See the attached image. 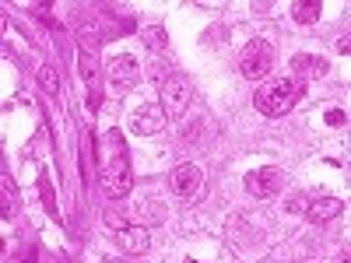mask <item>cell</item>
Listing matches in <instances>:
<instances>
[{
    "instance_id": "obj_15",
    "label": "cell",
    "mask_w": 351,
    "mask_h": 263,
    "mask_svg": "<svg viewBox=\"0 0 351 263\" xmlns=\"http://www.w3.org/2000/svg\"><path fill=\"white\" fill-rule=\"evenodd\" d=\"M14 211H18V193H14V186H11L8 175H0V214L14 218Z\"/></svg>"
},
{
    "instance_id": "obj_4",
    "label": "cell",
    "mask_w": 351,
    "mask_h": 263,
    "mask_svg": "<svg viewBox=\"0 0 351 263\" xmlns=\"http://www.w3.org/2000/svg\"><path fill=\"white\" fill-rule=\"evenodd\" d=\"M274 71V46L267 39H253L239 56V74L246 81H263Z\"/></svg>"
},
{
    "instance_id": "obj_13",
    "label": "cell",
    "mask_w": 351,
    "mask_h": 263,
    "mask_svg": "<svg viewBox=\"0 0 351 263\" xmlns=\"http://www.w3.org/2000/svg\"><path fill=\"white\" fill-rule=\"evenodd\" d=\"M319 11H324V4H316V0H295V4H291V18L299 25H316Z\"/></svg>"
},
{
    "instance_id": "obj_5",
    "label": "cell",
    "mask_w": 351,
    "mask_h": 263,
    "mask_svg": "<svg viewBox=\"0 0 351 263\" xmlns=\"http://www.w3.org/2000/svg\"><path fill=\"white\" fill-rule=\"evenodd\" d=\"M281 186H285V172L274 168V165H263V168H256V172L246 175V190H250L256 200H271V197H278Z\"/></svg>"
},
{
    "instance_id": "obj_3",
    "label": "cell",
    "mask_w": 351,
    "mask_h": 263,
    "mask_svg": "<svg viewBox=\"0 0 351 263\" xmlns=\"http://www.w3.org/2000/svg\"><path fill=\"white\" fill-rule=\"evenodd\" d=\"M102 190L120 200L134 190V172H130V162H127V151L123 155H106L102 158Z\"/></svg>"
},
{
    "instance_id": "obj_22",
    "label": "cell",
    "mask_w": 351,
    "mask_h": 263,
    "mask_svg": "<svg viewBox=\"0 0 351 263\" xmlns=\"http://www.w3.org/2000/svg\"><path fill=\"white\" fill-rule=\"evenodd\" d=\"M109 263H137L134 256H116V260H109Z\"/></svg>"
},
{
    "instance_id": "obj_9",
    "label": "cell",
    "mask_w": 351,
    "mask_h": 263,
    "mask_svg": "<svg viewBox=\"0 0 351 263\" xmlns=\"http://www.w3.org/2000/svg\"><path fill=\"white\" fill-rule=\"evenodd\" d=\"M106 74L112 77L116 88H123V92H130V88L141 84V64L134 60L130 53H120V56H112V64L106 67Z\"/></svg>"
},
{
    "instance_id": "obj_2",
    "label": "cell",
    "mask_w": 351,
    "mask_h": 263,
    "mask_svg": "<svg viewBox=\"0 0 351 263\" xmlns=\"http://www.w3.org/2000/svg\"><path fill=\"white\" fill-rule=\"evenodd\" d=\"M193 102V81L186 74H172L162 81V112L165 120H180Z\"/></svg>"
},
{
    "instance_id": "obj_19",
    "label": "cell",
    "mask_w": 351,
    "mask_h": 263,
    "mask_svg": "<svg viewBox=\"0 0 351 263\" xmlns=\"http://www.w3.org/2000/svg\"><path fill=\"white\" fill-rule=\"evenodd\" d=\"M200 134H204V127H200V120H193L186 130H183V140L190 144V140H200Z\"/></svg>"
},
{
    "instance_id": "obj_21",
    "label": "cell",
    "mask_w": 351,
    "mask_h": 263,
    "mask_svg": "<svg viewBox=\"0 0 351 263\" xmlns=\"http://www.w3.org/2000/svg\"><path fill=\"white\" fill-rule=\"evenodd\" d=\"M327 123L330 127H341L344 123V112H327Z\"/></svg>"
},
{
    "instance_id": "obj_18",
    "label": "cell",
    "mask_w": 351,
    "mask_h": 263,
    "mask_svg": "<svg viewBox=\"0 0 351 263\" xmlns=\"http://www.w3.org/2000/svg\"><path fill=\"white\" fill-rule=\"evenodd\" d=\"M152 74H155L158 81H165V77H172V71H165V60H162V56H155V60H152Z\"/></svg>"
},
{
    "instance_id": "obj_12",
    "label": "cell",
    "mask_w": 351,
    "mask_h": 263,
    "mask_svg": "<svg viewBox=\"0 0 351 263\" xmlns=\"http://www.w3.org/2000/svg\"><path fill=\"white\" fill-rule=\"evenodd\" d=\"M341 211H344V200H337V197H319V200H313L309 208H306V218H309V225H327V221H334Z\"/></svg>"
},
{
    "instance_id": "obj_20",
    "label": "cell",
    "mask_w": 351,
    "mask_h": 263,
    "mask_svg": "<svg viewBox=\"0 0 351 263\" xmlns=\"http://www.w3.org/2000/svg\"><path fill=\"white\" fill-rule=\"evenodd\" d=\"M43 197H46V208L56 211V208H53V190H49V179H46V175H43Z\"/></svg>"
},
{
    "instance_id": "obj_11",
    "label": "cell",
    "mask_w": 351,
    "mask_h": 263,
    "mask_svg": "<svg viewBox=\"0 0 351 263\" xmlns=\"http://www.w3.org/2000/svg\"><path fill=\"white\" fill-rule=\"evenodd\" d=\"M116 242H120V249L127 256H144L148 246H152V236H148V228H144V225H137V228L127 225L123 231H116Z\"/></svg>"
},
{
    "instance_id": "obj_23",
    "label": "cell",
    "mask_w": 351,
    "mask_h": 263,
    "mask_svg": "<svg viewBox=\"0 0 351 263\" xmlns=\"http://www.w3.org/2000/svg\"><path fill=\"white\" fill-rule=\"evenodd\" d=\"M186 263H197V260H186Z\"/></svg>"
},
{
    "instance_id": "obj_6",
    "label": "cell",
    "mask_w": 351,
    "mask_h": 263,
    "mask_svg": "<svg viewBox=\"0 0 351 263\" xmlns=\"http://www.w3.org/2000/svg\"><path fill=\"white\" fill-rule=\"evenodd\" d=\"M200 186H204V172H200V165H176L172 168V175H169V190H172V197H180V200H193L197 193H200Z\"/></svg>"
},
{
    "instance_id": "obj_8",
    "label": "cell",
    "mask_w": 351,
    "mask_h": 263,
    "mask_svg": "<svg viewBox=\"0 0 351 263\" xmlns=\"http://www.w3.org/2000/svg\"><path fill=\"white\" fill-rule=\"evenodd\" d=\"M330 74V60L319 53H295L291 56V77H295L299 84L306 81H316V77H327Z\"/></svg>"
},
{
    "instance_id": "obj_14",
    "label": "cell",
    "mask_w": 351,
    "mask_h": 263,
    "mask_svg": "<svg viewBox=\"0 0 351 263\" xmlns=\"http://www.w3.org/2000/svg\"><path fill=\"white\" fill-rule=\"evenodd\" d=\"M141 39H144V46H148L155 56H162V53H165V46H169V32H165L162 25H148V28L141 32Z\"/></svg>"
},
{
    "instance_id": "obj_1",
    "label": "cell",
    "mask_w": 351,
    "mask_h": 263,
    "mask_svg": "<svg viewBox=\"0 0 351 263\" xmlns=\"http://www.w3.org/2000/svg\"><path fill=\"white\" fill-rule=\"evenodd\" d=\"M302 92H306V84H299L295 77H274L253 95V105L263 116H285L288 109H295Z\"/></svg>"
},
{
    "instance_id": "obj_7",
    "label": "cell",
    "mask_w": 351,
    "mask_h": 263,
    "mask_svg": "<svg viewBox=\"0 0 351 263\" xmlns=\"http://www.w3.org/2000/svg\"><path fill=\"white\" fill-rule=\"evenodd\" d=\"M77 74H81V81L88 84V92H92V109H99L102 105V64H99V53H88V49H81L77 53Z\"/></svg>"
},
{
    "instance_id": "obj_17",
    "label": "cell",
    "mask_w": 351,
    "mask_h": 263,
    "mask_svg": "<svg viewBox=\"0 0 351 263\" xmlns=\"http://www.w3.org/2000/svg\"><path fill=\"white\" fill-rule=\"evenodd\" d=\"M102 218H106V225H109V228H116V231H123V228H127L123 211H116V208H106V214H102Z\"/></svg>"
},
{
    "instance_id": "obj_10",
    "label": "cell",
    "mask_w": 351,
    "mask_h": 263,
    "mask_svg": "<svg viewBox=\"0 0 351 263\" xmlns=\"http://www.w3.org/2000/svg\"><path fill=\"white\" fill-rule=\"evenodd\" d=\"M165 112H162V105H141V109H134V116H130V130L137 134V137H152V134H162L165 130Z\"/></svg>"
},
{
    "instance_id": "obj_16",
    "label": "cell",
    "mask_w": 351,
    "mask_h": 263,
    "mask_svg": "<svg viewBox=\"0 0 351 263\" xmlns=\"http://www.w3.org/2000/svg\"><path fill=\"white\" fill-rule=\"evenodd\" d=\"M39 84L46 88L49 95H60V74H56L53 64H43V67H39Z\"/></svg>"
}]
</instances>
